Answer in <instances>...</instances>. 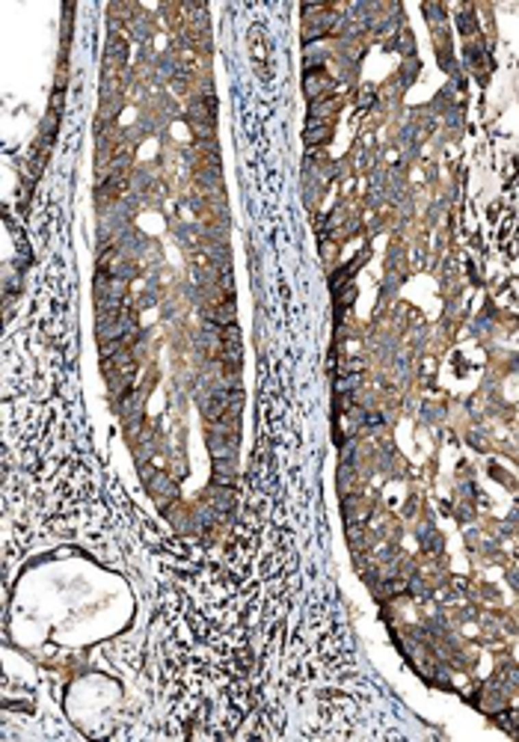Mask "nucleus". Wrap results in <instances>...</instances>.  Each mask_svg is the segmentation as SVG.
I'll use <instances>...</instances> for the list:
<instances>
[{"mask_svg":"<svg viewBox=\"0 0 519 742\" xmlns=\"http://www.w3.org/2000/svg\"><path fill=\"white\" fill-rule=\"evenodd\" d=\"M231 401H235V392L231 389H211L208 395H202V416L208 422H220L223 416L231 410Z\"/></svg>","mask_w":519,"mask_h":742,"instance_id":"1","label":"nucleus"},{"mask_svg":"<svg viewBox=\"0 0 519 742\" xmlns=\"http://www.w3.org/2000/svg\"><path fill=\"white\" fill-rule=\"evenodd\" d=\"M142 475H146V487H149V493L157 499L160 505H166V502H173V499L178 496V487L169 481L164 472H155V469H142Z\"/></svg>","mask_w":519,"mask_h":742,"instance_id":"2","label":"nucleus"},{"mask_svg":"<svg viewBox=\"0 0 519 742\" xmlns=\"http://www.w3.org/2000/svg\"><path fill=\"white\" fill-rule=\"evenodd\" d=\"M211 472H214V481H217L220 487H231L238 478V460L235 458H214Z\"/></svg>","mask_w":519,"mask_h":742,"instance_id":"3","label":"nucleus"},{"mask_svg":"<svg viewBox=\"0 0 519 742\" xmlns=\"http://www.w3.org/2000/svg\"><path fill=\"white\" fill-rule=\"evenodd\" d=\"M303 89H306V95L312 98V101H320L324 92L329 89V77L320 75V71H309L306 80H303Z\"/></svg>","mask_w":519,"mask_h":742,"instance_id":"4","label":"nucleus"},{"mask_svg":"<svg viewBox=\"0 0 519 742\" xmlns=\"http://www.w3.org/2000/svg\"><path fill=\"white\" fill-rule=\"evenodd\" d=\"M211 321L217 327H231V324H235V306H231L229 300H223L220 306L211 309Z\"/></svg>","mask_w":519,"mask_h":742,"instance_id":"5","label":"nucleus"},{"mask_svg":"<svg viewBox=\"0 0 519 742\" xmlns=\"http://www.w3.org/2000/svg\"><path fill=\"white\" fill-rule=\"evenodd\" d=\"M303 137H306L309 146H318L320 140H327V137H329V122H324V125H312V128H306V134H303Z\"/></svg>","mask_w":519,"mask_h":742,"instance_id":"6","label":"nucleus"},{"mask_svg":"<svg viewBox=\"0 0 519 742\" xmlns=\"http://www.w3.org/2000/svg\"><path fill=\"white\" fill-rule=\"evenodd\" d=\"M113 62H116V69L125 62V42H119V39H113L110 48H107V66H113Z\"/></svg>","mask_w":519,"mask_h":742,"instance_id":"7","label":"nucleus"}]
</instances>
